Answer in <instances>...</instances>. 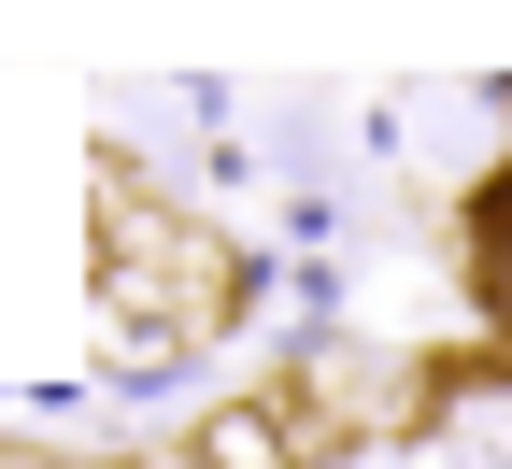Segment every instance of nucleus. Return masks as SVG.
I'll use <instances>...</instances> for the list:
<instances>
[{
    "label": "nucleus",
    "mask_w": 512,
    "mask_h": 469,
    "mask_svg": "<svg viewBox=\"0 0 512 469\" xmlns=\"http://www.w3.org/2000/svg\"><path fill=\"white\" fill-rule=\"evenodd\" d=\"M128 469H200V455H128Z\"/></svg>",
    "instance_id": "7ed1b4c3"
},
{
    "label": "nucleus",
    "mask_w": 512,
    "mask_h": 469,
    "mask_svg": "<svg viewBox=\"0 0 512 469\" xmlns=\"http://www.w3.org/2000/svg\"><path fill=\"white\" fill-rule=\"evenodd\" d=\"M185 455H200V469H299V455H313V413H299L285 384H256V398H228Z\"/></svg>",
    "instance_id": "f03ea898"
},
{
    "label": "nucleus",
    "mask_w": 512,
    "mask_h": 469,
    "mask_svg": "<svg viewBox=\"0 0 512 469\" xmlns=\"http://www.w3.org/2000/svg\"><path fill=\"white\" fill-rule=\"evenodd\" d=\"M0 469H57V455H0Z\"/></svg>",
    "instance_id": "20e7f679"
},
{
    "label": "nucleus",
    "mask_w": 512,
    "mask_h": 469,
    "mask_svg": "<svg viewBox=\"0 0 512 469\" xmlns=\"http://www.w3.org/2000/svg\"><path fill=\"white\" fill-rule=\"evenodd\" d=\"M100 299L128 327H228L256 313V256H214L157 185H100Z\"/></svg>",
    "instance_id": "f257e3e1"
}]
</instances>
